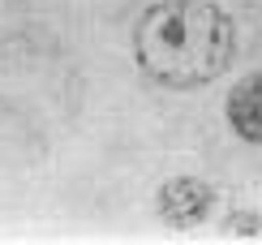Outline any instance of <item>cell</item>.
I'll list each match as a JSON object with an SVG mask.
<instances>
[{"mask_svg": "<svg viewBox=\"0 0 262 245\" xmlns=\"http://www.w3.org/2000/svg\"><path fill=\"white\" fill-rule=\"evenodd\" d=\"M215 211V185L202 176H168L155 194V215L168 228H198Z\"/></svg>", "mask_w": 262, "mask_h": 245, "instance_id": "2", "label": "cell"}, {"mask_svg": "<svg viewBox=\"0 0 262 245\" xmlns=\"http://www.w3.org/2000/svg\"><path fill=\"white\" fill-rule=\"evenodd\" d=\"M224 120L241 142L262 147V69L232 82V91L224 99Z\"/></svg>", "mask_w": 262, "mask_h": 245, "instance_id": "3", "label": "cell"}, {"mask_svg": "<svg viewBox=\"0 0 262 245\" xmlns=\"http://www.w3.org/2000/svg\"><path fill=\"white\" fill-rule=\"evenodd\" d=\"M228 237H262V219L258 211H232V219H224Z\"/></svg>", "mask_w": 262, "mask_h": 245, "instance_id": "4", "label": "cell"}, {"mask_svg": "<svg viewBox=\"0 0 262 245\" xmlns=\"http://www.w3.org/2000/svg\"><path fill=\"white\" fill-rule=\"evenodd\" d=\"M134 60L163 91H202L236 60V22L220 0H155L134 22Z\"/></svg>", "mask_w": 262, "mask_h": 245, "instance_id": "1", "label": "cell"}]
</instances>
